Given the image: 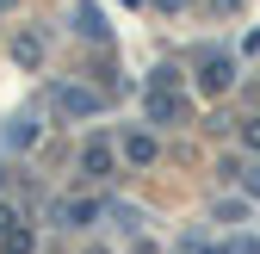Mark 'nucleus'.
Returning a JSON list of instances; mask_svg holds the SVG:
<instances>
[{"label":"nucleus","mask_w":260,"mask_h":254,"mask_svg":"<svg viewBox=\"0 0 260 254\" xmlns=\"http://www.w3.org/2000/svg\"><path fill=\"white\" fill-rule=\"evenodd\" d=\"M112 168H118V143L87 137V143H81V180H87V186H100V180H112Z\"/></svg>","instance_id":"obj_1"},{"label":"nucleus","mask_w":260,"mask_h":254,"mask_svg":"<svg viewBox=\"0 0 260 254\" xmlns=\"http://www.w3.org/2000/svg\"><path fill=\"white\" fill-rule=\"evenodd\" d=\"M50 217H56V230H93L100 205H93V199H81V193H69V199H56V205H50Z\"/></svg>","instance_id":"obj_2"},{"label":"nucleus","mask_w":260,"mask_h":254,"mask_svg":"<svg viewBox=\"0 0 260 254\" xmlns=\"http://www.w3.org/2000/svg\"><path fill=\"white\" fill-rule=\"evenodd\" d=\"M230 81H236V62L223 56V50H199V87L205 93H223Z\"/></svg>","instance_id":"obj_3"},{"label":"nucleus","mask_w":260,"mask_h":254,"mask_svg":"<svg viewBox=\"0 0 260 254\" xmlns=\"http://www.w3.org/2000/svg\"><path fill=\"white\" fill-rule=\"evenodd\" d=\"M106 106V93H93V87H56V112L62 118H93Z\"/></svg>","instance_id":"obj_4"},{"label":"nucleus","mask_w":260,"mask_h":254,"mask_svg":"<svg viewBox=\"0 0 260 254\" xmlns=\"http://www.w3.org/2000/svg\"><path fill=\"white\" fill-rule=\"evenodd\" d=\"M118 155H124L130 168H149V162H155V137H149V131H124V137H118Z\"/></svg>","instance_id":"obj_5"},{"label":"nucleus","mask_w":260,"mask_h":254,"mask_svg":"<svg viewBox=\"0 0 260 254\" xmlns=\"http://www.w3.org/2000/svg\"><path fill=\"white\" fill-rule=\"evenodd\" d=\"M75 31H87V38H106V25H100V13H93V7H75Z\"/></svg>","instance_id":"obj_6"},{"label":"nucleus","mask_w":260,"mask_h":254,"mask_svg":"<svg viewBox=\"0 0 260 254\" xmlns=\"http://www.w3.org/2000/svg\"><path fill=\"white\" fill-rule=\"evenodd\" d=\"M0 254H31V230H7L0 236Z\"/></svg>","instance_id":"obj_7"},{"label":"nucleus","mask_w":260,"mask_h":254,"mask_svg":"<svg viewBox=\"0 0 260 254\" xmlns=\"http://www.w3.org/2000/svg\"><path fill=\"white\" fill-rule=\"evenodd\" d=\"M217 217H223V224H242V217H248V205H242V199H230V205H217Z\"/></svg>","instance_id":"obj_8"},{"label":"nucleus","mask_w":260,"mask_h":254,"mask_svg":"<svg viewBox=\"0 0 260 254\" xmlns=\"http://www.w3.org/2000/svg\"><path fill=\"white\" fill-rule=\"evenodd\" d=\"M7 230H19V211H13L7 199H0V236H7Z\"/></svg>","instance_id":"obj_9"},{"label":"nucleus","mask_w":260,"mask_h":254,"mask_svg":"<svg viewBox=\"0 0 260 254\" xmlns=\"http://www.w3.org/2000/svg\"><path fill=\"white\" fill-rule=\"evenodd\" d=\"M242 143H248V149H260V118H248V131H242Z\"/></svg>","instance_id":"obj_10"},{"label":"nucleus","mask_w":260,"mask_h":254,"mask_svg":"<svg viewBox=\"0 0 260 254\" xmlns=\"http://www.w3.org/2000/svg\"><path fill=\"white\" fill-rule=\"evenodd\" d=\"M242 186H248V193L260 199V168H254V174H242Z\"/></svg>","instance_id":"obj_11"}]
</instances>
